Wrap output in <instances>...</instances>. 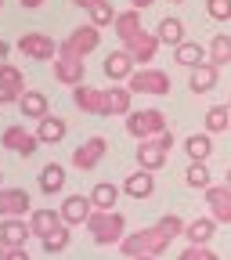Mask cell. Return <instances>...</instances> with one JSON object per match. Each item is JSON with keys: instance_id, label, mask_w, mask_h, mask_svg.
I'll return each mask as SVG.
<instances>
[{"instance_id": "1", "label": "cell", "mask_w": 231, "mask_h": 260, "mask_svg": "<svg viewBox=\"0 0 231 260\" xmlns=\"http://www.w3.org/2000/svg\"><path fill=\"white\" fill-rule=\"evenodd\" d=\"M170 235L167 232H159V224H152V228H141V232H134V235H126L123 242H119V253L123 256H162L170 249Z\"/></svg>"}, {"instance_id": "2", "label": "cell", "mask_w": 231, "mask_h": 260, "mask_svg": "<svg viewBox=\"0 0 231 260\" xmlns=\"http://www.w3.org/2000/svg\"><path fill=\"white\" fill-rule=\"evenodd\" d=\"M87 232L97 246H119L126 239V217L119 210H94L87 220Z\"/></svg>"}, {"instance_id": "3", "label": "cell", "mask_w": 231, "mask_h": 260, "mask_svg": "<svg viewBox=\"0 0 231 260\" xmlns=\"http://www.w3.org/2000/svg\"><path fill=\"white\" fill-rule=\"evenodd\" d=\"M167 116L159 109H138V112H126V134H134L138 141H148V138H159L167 134Z\"/></svg>"}, {"instance_id": "4", "label": "cell", "mask_w": 231, "mask_h": 260, "mask_svg": "<svg viewBox=\"0 0 231 260\" xmlns=\"http://www.w3.org/2000/svg\"><path fill=\"white\" fill-rule=\"evenodd\" d=\"M97 44H102V29H97L94 22H87V25H80V29H73L69 37L61 40V47H58V54H65V58H87Z\"/></svg>"}, {"instance_id": "5", "label": "cell", "mask_w": 231, "mask_h": 260, "mask_svg": "<svg viewBox=\"0 0 231 260\" xmlns=\"http://www.w3.org/2000/svg\"><path fill=\"white\" fill-rule=\"evenodd\" d=\"M126 87L134 94H170V76L162 69H134Z\"/></svg>"}, {"instance_id": "6", "label": "cell", "mask_w": 231, "mask_h": 260, "mask_svg": "<svg viewBox=\"0 0 231 260\" xmlns=\"http://www.w3.org/2000/svg\"><path fill=\"white\" fill-rule=\"evenodd\" d=\"M18 51H22L29 61H51V58H58L54 40L44 37V32H22V37H18Z\"/></svg>"}, {"instance_id": "7", "label": "cell", "mask_w": 231, "mask_h": 260, "mask_svg": "<svg viewBox=\"0 0 231 260\" xmlns=\"http://www.w3.org/2000/svg\"><path fill=\"white\" fill-rule=\"evenodd\" d=\"M105 152H109V141H105L102 134H94V138H87L80 148H73V167H76V170H94L97 162L105 159Z\"/></svg>"}, {"instance_id": "8", "label": "cell", "mask_w": 231, "mask_h": 260, "mask_svg": "<svg viewBox=\"0 0 231 260\" xmlns=\"http://www.w3.org/2000/svg\"><path fill=\"white\" fill-rule=\"evenodd\" d=\"M73 105L80 112H90V116H109V102H105V90H97V87H73Z\"/></svg>"}, {"instance_id": "9", "label": "cell", "mask_w": 231, "mask_h": 260, "mask_svg": "<svg viewBox=\"0 0 231 260\" xmlns=\"http://www.w3.org/2000/svg\"><path fill=\"white\" fill-rule=\"evenodd\" d=\"M25 94V76L15 69L11 61L0 65V105H11V102H22Z\"/></svg>"}, {"instance_id": "10", "label": "cell", "mask_w": 231, "mask_h": 260, "mask_svg": "<svg viewBox=\"0 0 231 260\" xmlns=\"http://www.w3.org/2000/svg\"><path fill=\"white\" fill-rule=\"evenodd\" d=\"M206 206H210V217L217 224H231V184H210Z\"/></svg>"}, {"instance_id": "11", "label": "cell", "mask_w": 231, "mask_h": 260, "mask_svg": "<svg viewBox=\"0 0 231 260\" xmlns=\"http://www.w3.org/2000/svg\"><path fill=\"white\" fill-rule=\"evenodd\" d=\"M83 76H87V61H83V58H65V54L54 58V80H58V83L80 87Z\"/></svg>"}, {"instance_id": "12", "label": "cell", "mask_w": 231, "mask_h": 260, "mask_svg": "<svg viewBox=\"0 0 231 260\" xmlns=\"http://www.w3.org/2000/svg\"><path fill=\"white\" fill-rule=\"evenodd\" d=\"M29 235H32V228L25 220H18V217H4V220H0V246H4V249H22Z\"/></svg>"}, {"instance_id": "13", "label": "cell", "mask_w": 231, "mask_h": 260, "mask_svg": "<svg viewBox=\"0 0 231 260\" xmlns=\"http://www.w3.org/2000/svg\"><path fill=\"white\" fill-rule=\"evenodd\" d=\"M32 206L25 188H0V217H25Z\"/></svg>"}, {"instance_id": "14", "label": "cell", "mask_w": 231, "mask_h": 260, "mask_svg": "<svg viewBox=\"0 0 231 260\" xmlns=\"http://www.w3.org/2000/svg\"><path fill=\"white\" fill-rule=\"evenodd\" d=\"M0 145L11 148V152H18V155H32V152L40 148V138H37V134H29L25 126H8V130H4V138H0Z\"/></svg>"}, {"instance_id": "15", "label": "cell", "mask_w": 231, "mask_h": 260, "mask_svg": "<svg viewBox=\"0 0 231 260\" xmlns=\"http://www.w3.org/2000/svg\"><path fill=\"white\" fill-rule=\"evenodd\" d=\"M167 159H170V152L162 148V141L159 138H148V141H141L138 145V167L141 170H159V167H167Z\"/></svg>"}, {"instance_id": "16", "label": "cell", "mask_w": 231, "mask_h": 260, "mask_svg": "<svg viewBox=\"0 0 231 260\" xmlns=\"http://www.w3.org/2000/svg\"><path fill=\"white\" fill-rule=\"evenodd\" d=\"M58 213H61L65 224H87L90 213H94V199H90V195H69Z\"/></svg>"}, {"instance_id": "17", "label": "cell", "mask_w": 231, "mask_h": 260, "mask_svg": "<svg viewBox=\"0 0 231 260\" xmlns=\"http://www.w3.org/2000/svg\"><path fill=\"white\" fill-rule=\"evenodd\" d=\"M126 51H130V58L134 61H155V51H159V37L155 32H134V37H130L126 44H123Z\"/></svg>"}, {"instance_id": "18", "label": "cell", "mask_w": 231, "mask_h": 260, "mask_svg": "<svg viewBox=\"0 0 231 260\" xmlns=\"http://www.w3.org/2000/svg\"><path fill=\"white\" fill-rule=\"evenodd\" d=\"M217 65L213 61H203V65H195V69H188V87L195 90V94H210L213 87H217Z\"/></svg>"}, {"instance_id": "19", "label": "cell", "mask_w": 231, "mask_h": 260, "mask_svg": "<svg viewBox=\"0 0 231 260\" xmlns=\"http://www.w3.org/2000/svg\"><path fill=\"white\" fill-rule=\"evenodd\" d=\"M134 58H130V51L123 47V51H112L109 58H105V76L112 80V83H119V80H130V73H134Z\"/></svg>"}, {"instance_id": "20", "label": "cell", "mask_w": 231, "mask_h": 260, "mask_svg": "<svg viewBox=\"0 0 231 260\" xmlns=\"http://www.w3.org/2000/svg\"><path fill=\"white\" fill-rule=\"evenodd\" d=\"M123 191L130 195V199H148V195L155 191V177H152V170H134L126 181H123Z\"/></svg>"}, {"instance_id": "21", "label": "cell", "mask_w": 231, "mask_h": 260, "mask_svg": "<svg viewBox=\"0 0 231 260\" xmlns=\"http://www.w3.org/2000/svg\"><path fill=\"white\" fill-rule=\"evenodd\" d=\"M65 220H61V213H54V210H32V217H29V228H32V235L37 239H47L51 232H58Z\"/></svg>"}, {"instance_id": "22", "label": "cell", "mask_w": 231, "mask_h": 260, "mask_svg": "<svg viewBox=\"0 0 231 260\" xmlns=\"http://www.w3.org/2000/svg\"><path fill=\"white\" fill-rule=\"evenodd\" d=\"M174 61H177V65H184V69H195V65L210 61V51H206L203 44H191V40H184L181 47H174Z\"/></svg>"}, {"instance_id": "23", "label": "cell", "mask_w": 231, "mask_h": 260, "mask_svg": "<svg viewBox=\"0 0 231 260\" xmlns=\"http://www.w3.org/2000/svg\"><path fill=\"white\" fill-rule=\"evenodd\" d=\"M213 228H217V220H213V217H199V220L184 224V239H188L191 246H206V242L213 239Z\"/></svg>"}, {"instance_id": "24", "label": "cell", "mask_w": 231, "mask_h": 260, "mask_svg": "<svg viewBox=\"0 0 231 260\" xmlns=\"http://www.w3.org/2000/svg\"><path fill=\"white\" fill-rule=\"evenodd\" d=\"M65 134H69V123L58 119V116H44V119H40V126H37V138H40V141H47V145H58Z\"/></svg>"}, {"instance_id": "25", "label": "cell", "mask_w": 231, "mask_h": 260, "mask_svg": "<svg viewBox=\"0 0 231 260\" xmlns=\"http://www.w3.org/2000/svg\"><path fill=\"white\" fill-rule=\"evenodd\" d=\"M155 37H159V44H167V47H181L184 44V22L181 18H162L159 29H155Z\"/></svg>"}, {"instance_id": "26", "label": "cell", "mask_w": 231, "mask_h": 260, "mask_svg": "<svg viewBox=\"0 0 231 260\" xmlns=\"http://www.w3.org/2000/svg\"><path fill=\"white\" fill-rule=\"evenodd\" d=\"M112 29H116V37L126 44L134 32H141V11H138V8H134V11H119L116 22H112Z\"/></svg>"}, {"instance_id": "27", "label": "cell", "mask_w": 231, "mask_h": 260, "mask_svg": "<svg viewBox=\"0 0 231 260\" xmlns=\"http://www.w3.org/2000/svg\"><path fill=\"white\" fill-rule=\"evenodd\" d=\"M18 109H22L25 119H44V116H47V98H44L40 90H25L22 102H18Z\"/></svg>"}, {"instance_id": "28", "label": "cell", "mask_w": 231, "mask_h": 260, "mask_svg": "<svg viewBox=\"0 0 231 260\" xmlns=\"http://www.w3.org/2000/svg\"><path fill=\"white\" fill-rule=\"evenodd\" d=\"M65 188V167H58V162H47V167L40 170V191L54 195Z\"/></svg>"}, {"instance_id": "29", "label": "cell", "mask_w": 231, "mask_h": 260, "mask_svg": "<svg viewBox=\"0 0 231 260\" xmlns=\"http://www.w3.org/2000/svg\"><path fill=\"white\" fill-rule=\"evenodd\" d=\"M130 98H134V90H130V87H112V90H105L109 116H126V112H130Z\"/></svg>"}, {"instance_id": "30", "label": "cell", "mask_w": 231, "mask_h": 260, "mask_svg": "<svg viewBox=\"0 0 231 260\" xmlns=\"http://www.w3.org/2000/svg\"><path fill=\"white\" fill-rule=\"evenodd\" d=\"M90 199H94V210H112V206L119 203V188L109 184V181H102V184H94Z\"/></svg>"}, {"instance_id": "31", "label": "cell", "mask_w": 231, "mask_h": 260, "mask_svg": "<svg viewBox=\"0 0 231 260\" xmlns=\"http://www.w3.org/2000/svg\"><path fill=\"white\" fill-rule=\"evenodd\" d=\"M184 152H188L195 162H206V159H210V152H213L210 134H191V138H184Z\"/></svg>"}, {"instance_id": "32", "label": "cell", "mask_w": 231, "mask_h": 260, "mask_svg": "<svg viewBox=\"0 0 231 260\" xmlns=\"http://www.w3.org/2000/svg\"><path fill=\"white\" fill-rule=\"evenodd\" d=\"M210 61L217 65V69L231 61V37L227 32H217V37L210 40Z\"/></svg>"}, {"instance_id": "33", "label": "cell", "mask_w": 231, "mask_h": 260, "mask_svg": "<svg viewBox=\"0 0 231 260\" xmlns=\"http://www.w3.org/2000/svg\"><path fill=\"white\" fill-rule=\"evenodd\" d=\"M227 123H231V109L227 105H213L206 112V134H220V130H227Z\"/></svg>"}, {"instance_id": "34", "label": "cell", "mask_w": 231, "mask_h": 260, "mask_svg": "<svg viewBox=\"0 0 231 260\" xmlns=\"http://www.w3.org/2000/svg\"><path fill=\"white\" fill-rule=\"evenodd\" d=\"M184 181H188L191 188H203V191H206V188H210V170H206V162H195V159H191V167L184 170Z\"/></svg>"}, {"instance_id": "35", "label": "cell", "mask_w": 231, "mask_h": 260, "mask_svg": "<svg viewBox=\"0 0 231 260\" xmlns=\"http://www.w3.org/2000/svg\"><path fill=\"white\" fill-rule=\"evenodd\" d=\"M116 15H119V11L109 4V0H102V4H94V8H90V22H94L97 29H102V25H112Z\"/></svg>"}, {"instance_id": "36", "label": "cell", "mask_w": 231, "mask_h": 260, "mask_svg": "<svg viewBox=\"0 0 231 260\" xmlns=\"http://www.w3.org/2000/svg\"><path fill=\"white\" fill-rule=\"evenodd\" d=\"M40 242H44V249H47V253H61L65 246H69V224H61L58 232H51V235H47V239H40Z\"/></svg>"}, {"instance_id": "37", "label": "cell", "mask_w": 231, "mask_h": 260, "mask_svg": "<svg viewBox=\"0 0 231 260\" xmlns=\"http://www.w3.org/2000/svg\"><path fill=\"white\" fill-rule=\"evenodd\" d=\"M155 224H159V232H167L170 239H181V235H184V220H181L177 213H167V217H159Z\"/></svg>"}, {"instance_id": "38", "label": "cell", "mask_w": 231, "mask_h": 260, "mask_svg": "<svg viewBox=\"0 0 231 260\" xmlns=\"http://www.w3.org/2000/svg\"><path fill=\"white\" fill-rule=\"evenodd\" d=\"M206 15L213 22H227L231 18V0H206Z\"/></svg>"}, {"instance_id": "39", "label": "cell", "mask_w": 231, "mask_h": 260, "mask_svg": "<svg viewBox=\"0 0 231 260\" xmlns=\"http://www.w3.org/2000/svg\"><path fill=\"white\" fill-rule=\"evenodd\" d=\"M177 260H203V246H188Z\"/></svg>"}, {"instance_id": "40", "label": "cell", "mask_w": 231, "mask_h": 260, "mask_svg": "<svg viewBox=\"0 0 231 260\" xmlns=\"http://www.w3.org/2000/svg\"><path fill=\"white\" fill-rule=\"evenodd\" d=\"M4 260H29V253H25V246H22V249H8Z\"/></svg>"}, {"instance_id": "41", "label": "cell", "mask_w": 231, "mask_h": 260, "mask_svg": "<svg viewBox=\"0 0 231 260\" xmlns=\"http://www.w3.org/2000/svg\"><path fill=\"white\" fill-rule=\"evenodd\" d=\"M159 141H162V148L170 152V148H174V130H167V134H159Z\"/></svg>"}, {"instance_id": "42", "label": "cell", "mask_w": 231, "mask_h": 260, "mask_svg": "<svg viewBox=\"0 0 231 260\" xmlns=\"http://www.w3.org/2000/svg\"><path fill=\"white\" fill-rule=\"evenodd\" d=\"M8 54H11V44H8V40H0V65L8 61Z\"/></svg>"}, {"instance_id": "43", "label": "cell", "mask_w": 231, "mask_h": 260, "mask_svg": "<svg viewBox=\"0 0 231 260\" xmlns=\"http://www.w3.org/2000/svg\"><path fill=\"white\" fill-rule=\"evenodd\" d=\"M73 4H76V8H87V11H90L94 4H102V0H73Z\"/></svg>"}, {"instance_id": "44", "label": "cell", "mask_w": 231, "mask_h": 260, "mask_svg": "<svg viewBox=\"0 0 231 260\" xmlns=\"http://www.w3.org/2000/svg\"><path fill=\"white\" fill-rule=\"evenodd\" d=\"M130 4H134V8L141 11V8H152V4H155V0H130Z\"/></svg>"}, {"instance_id": "45", "label": "cell", "mask_w": 231, "mask_h": 260, "mask_svg": "<svg viewBox=\"0 0 231 260\" xmlns=\"http://www.w3.org/2000/svg\"><path fill=\"white\" fill-rule=\"evenodd\" d=\"M44 0H22V8H40Z\"/></svg>"}, {"instance_id": "46", "label": "cell", "mask_w": 231, "mask_h": 260, "mask_svg": "<svg viewBox=\"0 0 231 260\" xmlns=\"http://www.w3.org/2000/svg\"><path fill=\"white\" fill-rule=\"evenodd\" d=\"M134 260H159V256H134Z\"/></svg>"}, {"instance_id": "47", "label": "cell", "mask_w": 231, "mask_h": 260, "mask_svg": "<svg viewBox=\"0 0 231 260\" xmlns=\"http://www.w3.org/2000/svg\"><path fill=\"white\" fill-rule=\"evenodd\" d=\"M4 256H8V249H4V246H0V260H4Z\"/></svg>"}, {"instance_id": "48", "label": "cell", "mask_w": 231, "mask_h": 260, "mask_svg": "<svg viewBox=\"0 0 231 260\" xmlns=\"http://www.w3.org/2000/svg\"><path fill=\"white\" fill-rule=\"evenodd\" d=\"M227 184H231V167H227Z\"/></svg>"}, {"instance_id": "49", "label": "cell", "mask_w": 231, "mask_h": 260, "mask_svg": "<svg viewBox=\"0 0 231 260\" xmlns=\"http://www.w3.org/2000/svg\"><path fill=\"white\" fill-rule=\"evenodd\" d=\"M170 4H181V0H170Z\"/></svg>"}, {"instance_id": "50", "label": "cell", "mask_w": 231, "mask_h": 260, "mask_svg": "<svg viewBox=\"0 0 231 260\" xmlns=\"http://www.w3.org/2000/svg\"><path fill=\"white\" fill-rule=\"evenodd\" d=\"M227 109H231V98H227Z\"/></svg>"}, {"instance_id": "51", "label": "cell", "mask_w": 231, "mask_h": 260, "mask_svg": "<svg viewBox=\"0 0 231 260\" xmlns=\"http://www.w3.org/2000/svg\"><path fill=\"white\" fill-rule=\"evenodd\" d=\"M0 4H4V0H0Z\"/></svg>"}]
</instances>
